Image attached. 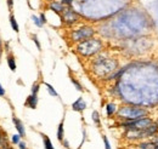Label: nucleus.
Here are the masks:
<instances>
[{"mask_svg": "<svg viewBox=\"0 0 158 149\" xmlns=\"http://www.w3.org/2000/svg\"><path fill=\"white\" fill-rule=\"evenodd\" d=\"M85 108H86V103H85V101L83 99V97H79L77 101H74L73 103H72V109L74 110V112H83V110H85Z\"/></svg>", "mask_w": 158, "mask_h": 149, "instance_id": "nucleus-6", "label": "nucleus"}, {"mask_svg": "<svg viewBox=\"0 0 158 149\" xmlns=\"http://www.w3.org/2000/svg\"><path fill=\"white\" fill-rule=\"evenodd\" d=\"M39 89H40V86H39V84H33V86H32V93L33 95H38V91H39Z\"/></svg>", "mask_w": 158, "mask_h": 149, "instance_id": "nucleus-19", "label": "nucleus"}, {"mask_svg": "<svg viewBox=\"0 0 158 149\" xmlns=\"http://www.w3.org/2000/svg\"><path fill=\"white\" fill-rule=\"evenodd\" d=\"M94 34H95L94 28L85 26V27H80L76 30H73L71 34V39L73 41H84V40L90 39Z\"/></svg>", "mask_w": 158, "mask_h": 149, "instance_id": "nucleus-2", "label": "nucleus"}, {"mask_svg": "<svg viewBox=\"0 0 158 149\" xmlns=\"http://www.w3.org/2000/svg\"><path fill=\"white\" fill-rule=\"evenodd\" d=\"M62 143H63V145H64L66 148H69V144H68L67 141H62Z\"/></svg>", "mask_w": 158, "mask_h": 149, "instance_id": "nucleus-26", "label": "nucleus"}, {"mask_svg": "<svg viewBox=\"0 0 158 149\" xmlns=\"http://www.w3.org/2000/svg\"><path fill=\"white\" fill-rule=\"evenodd\" d=\"M26 104L28 108L30 109H35L37 108V105H38V95H30L28 98H27V101H26Z\"/></svg>", "mask_w": 158, "mask_h": 149, "instance_id": "nucleus-7", "label": "nucleus"}, {"mask_svg": "<svg viewBox=\"0 0 158 149\" xmlns=\"http://www.w3.org/2000/svg\"><path fill=\"white\" fill-rule=\"evenodd\" d=\"M63 132H64L63 131V121H61L59 127H57V139H59L60 142L63 141Z\"/></svg>", "mask_w": 158, "mask_h": 149, "instance_id": "nucleus-11", "label": "nucleus"}, {"mask_svg": "<svg viewBox=\"0 0 158 149\" xmlns=\"http://www.w3.org/2000/svg\"><path fill=\"white\" fill-rule=\"evenodd\" d=\"M10 24H11V28H12L16 33H18V32H20L18 23H17V21H16V18H15V16H13V15L10 16Z\"/></svg>", "mask_w": 158, "mask_h": 149, "instance_id": "nucleus-10", "label": "nucleus"}, {"mask_svg": "<svg viewBox=\"0 0 158 149\" xmlns=\"http://www.w3.org/2000/svg\"><path fill=\"white\" fill-rule=\"evenodd\" d=\"M71 81H72V84L76 86V89L78 90V91H83L84 89H83V86H81V84H79V81L78 80H76V78H73V77H71Z\"/></svg>", "mask_w": 158, "mask_h": 149, "instance_id": "nucleus-16", "label": "nucleus"}, {"mask_svg": "<svg viewBox=\"0 0 158 149\" xmlns=\"http://www.w3.org/2000/svg\"><path fill=\"white\" fill-rule=\"evenodd\" d=\"M7 4H9V7H10V9H11V7H12V5H13L12 0H7Z\"/></svg>", "mask_w": 158, "mask_h": 149, "instance_id": "nucleus-27", "label": "nucleus"}, {"mask_svg": "<svg viewBox=\"0 0 158 149\" xmlns=\"http://www.w3.org/2000/svg\"><path fill=\"white\" fill-rule=\"evenodd\" d=\"M78 20H79V15L73 9H71V7H67V9L62 12V21L66 24H68V26L78 22Z\"/></svg>", "mask_w": 158, "mask_h": 149, "instance_id": "nucleus-4", "label": "nucleus"}, {"mask_svg": "<svg viewBox=\"0 0 158 149\" xmlns=\"http://www.w3.org/2000/svg\"><path fill=\"white\" fill-rule=\"evenodd\" d=\"M101 47H102V43L98 39H88L78 44L77 51L84 56H90L98 52Z\"/></svg>", "mask_w": 158, "mask_h": 149, "instance_id": "nucleus-1", "label": "nucleus"}, {"mask_svg": "<svg viewBox=\"0 0 158 149\" xmlns=\"http://www.w3.org/2000/svg\"><path fill=\"white\" fill-rule=\"evenodd\" d=\"M43 136V141H44V147L45 149H55L52 143H51V141H50V138L46 136V135H41Z\"/></svg>", "mask_w": 158, "mask_h": 149, "instance_id": "nucleus-12", "label": "nucleus"}, {"mask_svg": "<svg viewBox=\"0 0 158 149\" xmlns=\"http://www.w3.org/2000/svg\"><path fill=\"white\" fill-rule=\"evenodd\" d=\"M119 115H124L125 118H128L129 120H136L140 119L144 114H146L145 110L142 109H137V108H132V107H124L118 112Z\"/></svg>", "mask_w": 158, "mask_h": 149, "instance_id": "nucleus-3", "label": "nucleus"}, {"mask_svg": "<svg viewBox=\"0 0 158 149\" xmlns=\"http://www.w3.org/2000/svg\"><path fill=\"white\" fill-rule=\"evenodd\" d=\"M28 1H29V0H28Z\"/></svg>", "mask_w": 158, "mask_h": 149, "instance_id": "nucleus-29", "label": "nucleus"}, {"mask_svg": "<svg viewBox=\"0 0 158 149\" xmlns=\"http://www.w3.org/2000/svg\"><path fill=\"white\" fill-rule=\"evenodd\" d=\"M103 142H105V148L106 149H111V144L108 142V138H107V136H103Z\"/></svg>", "mask_w": 158, "mask_h": 149, "instance_id": "nucleus-22", "label": "nucleus"}, {"mask_svg": "<svg viewBox=\"0 0 158 149\" xmlns=\"http://www.w3.org/2000/svg\"><path fill=\"white\" fill-rule=\"evenodd\" d=\"M39 17H40L41 23H43V24H45V23H46V17H45V15H44V13H40Z\"/></svg>", "mask_w": 158, "mask_h": 149, "instance_id": "nucleus-23", "label": "nucleus"}, {"mask_svg": "<svg viewBox=\"0 0 158 149\" xmlns=\"http://www.w3.org/2000/svg\"><path fill=\"white\" fill-rule=\"evenodd\" d=\"M18 147H20V149H27V145H26V143H24V142H20Z\"/></svg>", "mask_w": 158, "mask_h": 149, "instance_id": "nucleus-24", "label": "nucleus"}, {"mask_svg": "<svg viewBox=\"0 0 158 149\" xmlns=\"http://www.w3.org/2000/svg\"><path fill=\"white\" fill-rule=\"evenodd\" d=\"M32 21L34 22V24L37 27H43V23H41V21H40V17H37L35 15L32 16Z\"/></svg>", "mask_w": 158, "mask_h": 149, "instance_id": "nucleus-17", "label": "nucleus"}, {"mask_svg": "<svg viewBox=\"0 0 158 149\" xmlns=\"http://www.w3.org/2000/svg\"><path fill=\"white\" fill-rule=\"evenodd\" d=\"M32 39H33V41H34V43H35V45H37L38 50H39V51H40V50H41V46H40V43H39V40H38L37 35H33V37H32Z\"/></svg>", "mask_w": 158, "mask_h": 149, "instance_id": "nucleus-21", "label": "nucleus"}, {"mask_svg": "<svg viewBox=\"0 0 158 149\" xmlns=\"http://www.w3.org/2000/svg\"><path fill=\"white\" fill-rule=\"evenodd\" d=\"M115 110H117V107H115L114 103H108L106 105V113L108 117H112V115L115 113Z\"/></svg>", "mask_w": 158, "mask_h": 149, "instance_id": "nucleus-9", "label": "nucleus"}, {"mask_svg": "<svg viewBox=\"0 0 158 149\" xmlns=\"http://www.w3.org/2000/svg\"><path fill=\"white\" fill-rule=\"evenodd\" d=\"M93 121L96 124V126L100 127V125H101V121H100V114H98V112H96V110L93 112Z\"/></svg>", "mask_w": 158, "mask_h": 149, "instance_id": "nucleus-15", "label": "nucleus"}, {"mask_svg": "<svg viewBox=\"0 0 158 149\" xmlns=\"http://www.w3.org/2000/svg\"><path fill=\"white\" fill-rule=\"evenodd\" d=\"M22 136L20 135V134H16V135H13L12 136V138H11V141H12V143L13 144H18L20 142H21V141H20V138H21Z\"/></svg>", "mask_w": 158, "mask_h": 149, "instance_id": "nucleus-18", "label": "nucleus"}, {"mask_svg": "<svg viewBox=\"0 0 158 149\" xmlns=\"http://www.w3.org/2000/svg\"><path fill=\"white\" fill-rule=\"evenodd\" d=\"M60 1H61L64 6H67V7H71L72 4H73V0H60Z\"/></svg>", "mask_w": 158, "mask_h": 149, "instance_id": "nucleus-20", "label": "nucleus"}, {"mask_svg": "<svg viewBox=\"0 0 158 149\" xmlns=\"http://www.w3.org/2000/svg\"><path fill=\"white\" fill-rule=\"evenodd\" d=\"M49 9L52 10V11H55L56 13H59V15H60V13L62 15V12L66 10V6H64L61 1H57V0H55V1H50Z\"/></svg>", "mask_w": 158, "mask_h": 149, "instance_id": "nucleus-5", "label": "nucleus"}, {"mask_svg": "<svg viewBox=\"0 0 158 149\" xmlns=\"http://www.w3.org/2000/svg\"><path fill=\"white\" fill-rule=\"evenodd\" d=\"M0 96H5V90L1 86V84H0Z\"/></svg>", "mask_w": 158, "mask_h": 149, "instance_id": "nucleus-25", "label": "nucleus"}, {"mask_svg": "<svg viewBox=\"0 0 158 149\" xmlns=\"http://www.w3.org/2000/svg\"><path fill=\"white\" fill-rule=\"evenodd\" d=\"M45 86H46V89H47V92H49L50 95H51L52 97H59V93L56 92V90H55L51 85L47 84V82H45Z\"/></svg>", "mask_w": 158, "mask_h": 149, "instance_id": "nucleus-14", "label": "nucleus"}, {"mask_svg": "<svg viewBox=\"0 0 158 149\" xmlns=\"http://www.w3.org/2000/svg\"><path fill=\"white\" fill-rule=\"evenodd\" d=\"M7 64H9V68H10L12 72L16 70V62H15V58H13L12 56L7 57Z\"/></svg>", "mask_w": 158, "mask_h": 149, "instance_id": "nucleus-13", "label": "nucleus"}, {"mask_svg": "<svg viewBox=\"0 0 158 149\" xmlns=\"http://www.w3.org/2000/svg\"><path fill=\"white\" fill-rule=\"evenodd\" d=\"M12 121H13V124H15V127H16V130L18 131V134L23 137L24 135H26V130H24V126H23V124H22V121L20 120V119H17V118H12Z\"/></svg>", "mask_w": 158, "mask_h": 149, "instance_id": "nucleus-8", "label": "nucleus"}, {"mask_svg": "<svg viewBox=\"0 0 158 149\" xmlns=\"http://www.w3.org/2000/svg\"><path fill=\"white\" fill-rule=\"evenodd\" d=\"M157 126H158V125H157Z\"/></svg>", "mask_w": 158, "mask_h": 149, "instance_id": "nucleus-30", "label": "nucleus"}, {"mask_svg": "<svg viewBox=\"0 0 158 149\" xmlns=\"http://www.w3.org/2000/svg\"><path fill=\"white\" fill-rule=\"evenodd\" d=\"M47 1H55V0H47Z\"/></svg>", "mask_w": 158, "mask_h": 149, "instance_id": "nucleus-28", "label": "nucleus"}]
</instances>
